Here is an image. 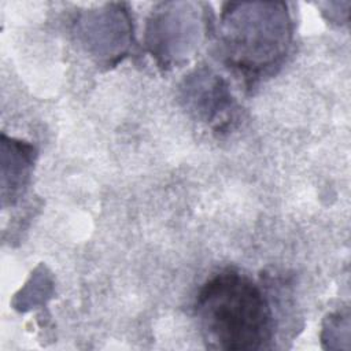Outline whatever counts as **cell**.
Instances as JSON below:
<instances>
[{
  "instance_id": "1",
  "label": "cell",
  "mask_w": 351,
  "mask_h": 351,
  "mask_svg": "<svg viewBox=\"0 0 351 351\" xmlns=\"http://www.w3.org/2000/svg\"><path fill=\"white\" fill-rule=\"evenodd\" d=\"M195 313L210 348L251 351L271 340L273 313L263 289L236 270H223L204 282Z\"/></svg>"
},
{
  "instance_id": "2",
  "label": "cell",
  "mask_w": 351,
  "mask_h": 351,
  "mask_svg": "<svg viewBox=\"0 0 351 351\" xmlns=\"http://www.w3.org/2000/svg\"><path fill=\"white\" fill-rule=\"evenodd\" d=\"M218 32L226 62L252 78L282 62L292 21L284 3H228Z\"/></svg>"
},
{
  "instance_id": "3",
  "label": "cell",
  "mask_w": 351,
  "mask_h": 351,
  "mask_svg": "<svg viewBox=\"0 0 351 351\" xmlns=\"http://www.w3.org/2000/svg\"><path fill=\"white\" fill-rule=\"evenodd\" d=\"M193 4L189 3H166L162 4L160 12L151 15L147 29V43L151 52L170 62L171 59L188 53L181 44L184 40L191 43L186 33H199V19L195 18Z\"/></svg>"
},
{
  "instance_id": "4",
  "label": "cell",
  "mask_w": 351,
  "mask_h": 351,
  "mask_svg": "<svg viewBox=\"0 0 351 351\" xmlns=\"http://www.w3.org/2000/svg\"><path fill=\"white\" fill-rule=\"evenodd\" d=\"M186 101L207 122L223 126L225 118L232 114V96L225 81L215 74H196L186 81Z\"/></svg>"
},
{
  "instance_id": "5",
  "label": "cell",
  "mask_w": 351,
  "mask_h": 351,
  "mask_svg": "<svg viewBox=\"0 0 351 351\" xmlns=\"http://www.w3.org/2000/svg\"><path fill=\"white\" fill-rule=\"evenodd\" d=\"M10 148V154L3 149V154L10 158V166L3 163V203L5 199H10V203L18 199L16 196H19L29 178V170L34 158V148L22 141L11 140Z\"/></svg>"
}]
</instances>
